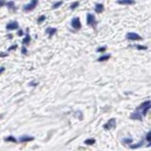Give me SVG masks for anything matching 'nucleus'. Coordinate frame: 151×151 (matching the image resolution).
Listing matches in <instances>:
<instances>
[{"mask_svg": "<svg viewBox=\"0 0 151 151\" xmlns=\"http://www.w3.org/2000/svg\"><path fill=\"white\" fill-rule=\"evenodd\" d=\"M150 107H151V103L149 100H147V101H144V103H142L140 106H139L138 109L139 110H142V113L143 115H146V113H147V112H148L149 110H150Z\"/></svg>", "mask_w": 151, "mask_h": 151, "instance_id": "f257e3e1", "label": "nucleus"}, {"mask_svg": "<svg viewBox=\"0 0 151 151\" xmlns=\"http://www.w3.org/2000/svg\"><path fill=\"white\" fill-rule=\"evenodd\" d=\"M87 24L89 26L95 27V26H96V20H95V17H94V14H92V13H88L87 14Z\"/></svg>", "mask_w": 151, "mask_h": 151, "instance_id": "f03ea898", "label": "nucleus"}, {"mask_svg": "<svg viewBox=\"0 0 151 151\" xmlns=\"http://www.w3.org/2000/svg\"><path fill=\"white\" fill-rule=\"evenodd\" d=\"M37 5H38V0H31L30 3H28L27 5H26L25 7H24V10H25L26 11H29V10H34Z\"/></svg>", "mask_w": 151, "mask_h": 151, "instance_id": "7ed1b4c3", "label": "nucleus"}, {"mask_svg": "<svg viewBox=\"0 0 151 151\" xmlns=\"http://www.w3.org/2000/svg\"><path fill=\"white\" fill-rule=\"evenodd\" d=\"M71 25L74 27L75 29H80L81 28V23H80V20L78 17H75L71 21Z\"/></svg>", "mask_w": 151, "mask_h": 151, "instance_id": "20e7f679", "label": "nucleus"}, {"mask_svg": "<svg viewBox=\"0 0 151 151\" xmlns=\"http://www.w3.org/2000/svg\"><path fill=\"white\" fill-rule=\"evenodd\" d=\"M126 38L129 40H131V41H141L142 40V37L140 35L133 32L128 33V34H126Z\"/></svg>", "mask_w": 151, "mask_h": 151, "instance_id": "39448f33", "label": "nucleus"}, {"mask_svg": "<svg viewBox=\"0 0 151 151\" xmlns=\"http://www.w3.org/2000/svg\"><path fill=\"white\" fill-rule=\"evenodd\" d=\"M115 126H116V125H115V119L112 118V119H110L109 122H108L106 125H104V129L108 130V129H114Z\"/></svg>", "mask_w": 151, "mask_h": 151, "instance_id": "423d86ee", "label": "nucleus"}, {"mask_svg": "<svg viewBox=\"0 0 151 151\" xmlns=\"http://www.w3.org/2000/svg\"><path fill=\"white\" fill-rule=\"evenodd\" d=\"M18 27H19V25H18V23L16 21L14 22H10L9 23L7 26H6V28L8 30H14V29H17Z\"/></svg>", "mask_w": 151, "mask_h": 151, "instance_id": "0eeeda50", "label": "nucleus"}, {"mask_svg": "<svg viewBox=\"0 0 151 151\" xmlns=\"http://www.w3.org/2000/svg\"><path fill=\"white\" fill-rule=\"evenodd\" d=\"M33 140H34L33 137L27 136V135H24V136L20 137L19 142L20 143H26V142H30V141H33Z\"/></svg>", "mask_w": 151, "mask_h": 151, "instance_id": "6e6552de", "label": "nucleus"}, {"mask_svg": "<svg viewBox=\"0 0 151 151\" xmlns=\"http://www.w3.org/2000/svg\"><path fill=\"white\" fill-rule=\"evenodd\" d=\"M117 3L121 5H133L135 4V1L134 0H118Z\"/></svg>", "mask_w": 151, "mask_h": 151, "instance_id": "1a4fd4ad", "label": "nucleus"}, {"mask_svg": "<svg viewBox=\"0 0 151 151\" xmlns=\"http://www.w3.org/2000/svg\"><path fill=\"white\" fill-rule=\"evenodd\" d=\"M94 10L96 13H102L104 11V5L103 4H96L95 8H94Z\"/></svg>", "mask_w": 151, "mask_h": 151, "instance_id": "9d476101", "label": "nucleus"}, {"mask_svg": "<svg viewBox=\"0 0 151 151\" xmlns=\"http://www.w3.org/2000/svg\"><path fill=\"white\" fill-rule=\"evenodd\" d=\"M130 118L134 119V120H139V121H142V114L139 113L138 112H132L131 115H130Z\"/></svg>", "mask_w": 151, "mask_h": 151, "instance_id": "9b49d317", "label": "nucleus"}, {"mask_svg": "<svg viewBox=\"0 0 151 151\" xmlns=\"http://www.w3.org/2000/svg\"><path fill=\"white\" fill-rule=\"evenodd\" d=\"M56 31H57V28H55V27H48V28H46V30H45V32L48 33V35H49V38H51L53 36V35L56 33Z\"/></svg>", "mask_w": 151, "mask_h": 151, "instance_id": "f8f14e48", "label": "nucleus"}, {"mask_svg": "<svg viewBox=\"0 0 151 151\" xmlns=\"http://www.w3.org/2000/svg\"><path fill=\"white\" fill-rule=\"evenodd\" d=\"M111 58V55H103L100 58H98V62H105V61H108V59Z\"/></svg>", "mask_w": 151, "mask_h": 151, "instance_id": "ddd939ff", "label": "nucleus"}, {"mask_svg": "<svg viewBox=\"0 0 151 151\" xmlns=\"http://www.w3.org/2000/svg\"><path fill=\"white\" fill-rule=\"evenodd\" d=\"M30 42V36L28 35V33H27V35H26V37L23 39L22 43L24 44V45H27L28 43Z\"/></svg>", "mask_w": 151, "mask_h": 151, "instance_id": "4468645a", "label": "nucleus"}, {"mask_svg": "<svg viewBox=\"0 0 151 151\" xmlns=\"http://www.w3.org/2000/svg\"><path fill=\"white\" fill-rule=\"evenodd\" d=\"M84 144H86L87 146H92V144H95V140L94 139H87L84 142Z\"/></svg>", "mask_w": 151, "mask_h": 151, "instance_id": "2eb2a0df", "label": "nucleus"}, {"mask_svg": "<svg viewBox=\"0 0 151 151\" xmlns=\"http://www.w3.org/2000/svg\"><path fill=\"white\" fill-rule=\"evenodd\" d=\"M5 142H13V143H16L17 140H16L13 136H9V137H7V138H5Z\"/></svg>", "mask_w": 151, "mask_h": 151, "instance_id": "dca6fc26", "label": "nucleus"}, {"mask_svg": "<svg viewBox=\"0 0 151 151\" xmlns=\"http://www.w3.org/2000/svg\"><path fill=\"white\" fill-rule=\"evenodd\" d=\"M7 7L10 8V9H11V10H14L15 7H14V3H13V1H10V2H8L7 4Z\"/></svg>", "mask_w": 151, "mask_h": 151, "instance_id": "f3484780", "label": "nucleus"}, {"mask_svg": "<svg viewBox=\"0 0 151 151\" xmlns=\"http://www.w3.org/2000/svg\"><path fill=\"white\" fill-rule=\"evenodd\" d=\"M132 140L131 138H125V139H123V143L124 144H131L132 143Z\"/></svg>", "mask_w": 151, "mask_h": 151, "instance_id": "a211bd4d", "label": "nucleus"}, {"mask_svg": "<svg viewBox=\"0 0 151 151\" xmlns=\"http://www.w3.org/2000/svg\"><path fill=\"white\" fill-rule=\"evenodd\" d=\"M62 1H59V2H57V3H55L54 5H53V7H52V9H58L59 7H61V6L62 5Z\"/></svg>", "mask_w": 151, "mask_h": 151, "instance_id": "6ab92c4d", "label": "nucleus"}, {"mask_svg": "<svg viewBox=\"0 0 151 151\" xmlns=\"http://www.w3.org/2000/svg\"><path fill=\"white\" fill-rule=\"evenodd\" d=\"M79 3L78 2H74L71 4V6H70V8H71V10H75V9H77V7H78Z\"/></svg>", "mask_w": 151, "mask_h": 151, "instance_id": "aec40b11", "label": "nucleus"}, {"mask_svg": "<svg viewBox=\"0 0 151 151\" xmlns=\"http://www.w3.org/2000/svg\"><path fill=\"white\" fill-rule=\"evenodd\" d=\"M143 143H144V141H141L138 144H132L130 147H131V148H138V147H140V146H143Z\"/></svg>", "mask_w": 151, "mask_h": 151, "instance_id": "412c9836", "label": "nucleus"}, {"mask_svg": "<svg viewBox=\"0 0 151 151\" xmlns=\"http://www.w3.org/2000/svg\"><path fill=\"white\" fill-rule=\"evenodd\" d=\"M146 141L148 142V143H150V142H151V131L147 132V134H146Z\"/></svg>", "mask_w": 151, "mask_h": 151, "instance_id": "4be33fe9", "label": "nucleus"}, {"mask_svg": "<svg viewBox=\"0 0 151 151\" xmlns=\"http://www.w3.org/2000/svg\"><path fill=\"white\" fill-rule=\"evenodd\" d=\"M136 48H137V49H139V50H146V49H147V47H146V46H144V45H136Z\"/></svg>", "mask_w": 151, "mask_h": 151, "instance_id": "5701e85b", "label": "nucleus"}, {"mask_svg": "<svg viewBox=\"0 0 151 151\" xmlns=\"http://www.w3.org/2000/svg\"><path fill=\"white\" fill-rule=\"evenodd\" d=\"M45 20V15H42V16H40V18L38 19V23H42L44 22Z\"/></svg>", "mask_w": 151, "mask_h": 151, "instance_id": "b1692460", "label": "nucleus"}, {"mask_svg": "<svg viewBox=\"0 0 151 151\" xmlns=\"http://www.w3.org/2000/svg\"><path fill=\"white\" fill-rule=\"evenodd\" d=\"M107 49L106 46H103V47H99L98 49H97V52H105Z\"/></svg>", "mask_w": 151, "mask_h": 151, "instance_id": "393cba45", "label": "nucleus"}, {"mask_svg": "<svg viewBox=\"0 0 151 151\" xmlns=\"http://www.w3.org/2000/svg\"><path fill=\"white\" fill-rule=\"evenodd\" d=\"M27 48H26L25 46H23L22 47V53H23V54H27Z\"/></svg>", "mask_w": 151, "mask_h": 151, "instance_id": "a878e982", "label": "nucleus"}, {"mask_svg": "<svg viewBox=\"0 0 151 151\" xmlns=\"http://www.w3.org/2000/svg\"><path fill=\"white\" fill-rule=\"evenodd\" d=\"M16 48H17V45H13V46H10V48H9V51H10V50H13V49H16Z\"/></svg>", "mask_w": 151, "mask_h": 151, "instance_id": "bb28decb", "label": "nucleus"}, {"mask_svg": "<svg viewBox=\"0 0 151 151\" xmlns=\"http://www.w3.org/2000/svg\"><path fill=\"white\" fill-rule=\"evenodd\" d=\"M4 5H6V2L4 1V0H0V8L3 7Z\"/></svg>", "mask_w": 151, "mask_h": 151, "instance_id": "cd10ccee", "label": "nucleus"}, {"mask_svg": "<svg viewBox=\"0 0 151 151\" xmlns=\"http://www.w3.org/2000/svg\"><path fill=\"white\" fill-rule=\"evenodd\" d=\"M5 71V67H0V74H2Z\"/></svg>", "mask_w": 151, "mask_h": 151, "instance_id": "c85d7f7f", "label": "nucleus"}, {"mask_svg": "<svg viewBox=\"0 0 151 151\" xmlns=\"http://www.w3.org/2000/svg\"><path fill=\"white\" fill-rule=\"evenodd\" d=\"M30 85H31V86H36V85H38V83L37 82L32 81V82H30Z\"/></svg>", "mask_w": 151, "mask_h": 151, "instance_id": "c756f323", "label": "nucleus"}, {"mask_svg": "<svg viewBox=\"0 0 151 151\" xmlns=\"http://www.w3.org/2000/svg\"><path fill=\"white\" fill-rule=\"evenodd\" d=\"M18 35H19V36H22L23 35V30H19V31H18Z\"/></svg>", "mask_w": 151, "mask_h": 151, "instance_id": "7c9ffc66", "label": "nucleus"}, {"mask_svg": "<svg viewBox=\"0 0 151 151\" xmlns=\"http://www.w3.org/2000/svg\"><path fill=\"white\" fill-rule=\"evenodd\" d=\"M8 56V54H3V53H0V57H6Z\"/></svg>", "mask_w": 151, "mask_h": 151, "instance_id": "2f4dec72", "label": "nucleus"}]
</instances>
